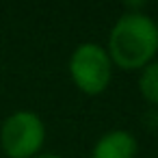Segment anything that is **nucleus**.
<instances>
[{
  "instance_id": "obj_6",
  "label": "nucleus",
  "mask_w": 158,
  "mask_h": 158,
  "mask_svg": "<svg viewBox=\"0 0 158 158\" xmlns=\"http://www.w3.org/2000/svg\"><path fill=\"white\" fill-rule=\"evenodd\" d=\"M35 158H61V156H54V154H44V156H35Z\"/></svg>"
},
{
  "instance_id": "obj_2",
  "label": "nucleus",
  "mask_w": 158,
  "mask_h": 158,
  "mask_svg": "<svg viewBox=\"0 0 158 158\" xmlns=\"http://www.w3.org/2000/svg\"><path fill=\"white\" fill-rule=\"evenodd\" d=\"M46 141V126L39 115L18 110L0 128V145L9 158H35Z\"/></svg>"
},
{
  "instance_id": "obj_1",
  "label": "nucleus",
  "mask_w": 158,
  "mask_h": 158,
  "mask_svg": "<svg viewBox=\"0 0 158 158\" xmlns=\"http://www.w3.org/2000/svg\"><path fill=\"white\" fill-rule=\"evenodd\" d=\"M110 63L121 69H143L158 52V24L139 11H126L108 35Z\"/></svg>"
},
{
  "instance_id": "obj_4",
  "label": "nucleus",
  "mask_w": 158,
  "mask_h": 158,
  "mask_svg": "<svg viewBox=\"0 0 158 158\" xmlns=\"http://www.w3.org/2000/svg\"><path fill=\"white\" fill-rule=\"evenodd\" d=\"M136 152H139V143L130 132L110 130L95 141L91 158H134Z\"/></svg>"
},
{
  "instance_id": "obj_3",
  "label": "nucleus",
  "mask_w": 158,
  "mask_h": 158,
  "mask_svg": "<svg viewBox=\"0 0 158 158\" xmlns=\"http://www.w3.org/2000/svg\"><path fill=\"white\" fill-rule=\"evenodd\" d=\"M69 76L82 93L100 95L113 78V63L106 48L98 44H80L69 56Z\"/></svg>"
},
{
  "instance_id": "obj_5",
  "label": "nucleus",
  "mask_w": 158,
  "mask_h": 158,
  "mask_svg": "<svg viewBox=\"0 0 158 158\" xmlns=\"http://www.w3.org/2000/svg\"><path fill=\"white\" fill-rule=\"evenodd\" d=\"M139 91L145 102H149L152 106H158V61H152L141 69Z\"/></svg>"
}]
</instances>
